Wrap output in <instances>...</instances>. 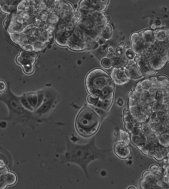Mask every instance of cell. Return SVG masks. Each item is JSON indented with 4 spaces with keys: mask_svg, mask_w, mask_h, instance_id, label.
Returning <instances> with one entry per match:
<instances>
[{
    "mask_svg": "<svg viewBox=\"0 0 169 189\" xmlns=\"http://www.w3.org/2000/svg\"><path fill=\"white\" fill-rule=\"evenodd\" d=\"M131 48L140 57L141 63L156 72L163 69L169 62V38L165 41L156 39L152 29L138 32Z\"/></svg>",
    "mask_w": 169,
    "mask_h": 189,
    "instance_id": "cell-1",
    "label": "cell"
},
{
    "mask_svg": "<svg viewBox=\"0 0 169 189\" xmlns=\"http://www.w3.org/2000/svg\"><path fill=\"white\" fill-rule=\"evenodd\" d=\"M66 150L61 156V163L75 164L82 168L88 178H89L87 167L91 162L95 160H104L105 157L112 155V149H100L96 145L95 137L86 144L79 145L65 137Z\"/></svg>",
    "mask_w": 169,
    "mask_h": 189,
    "instance_id": "cell-2",
    "label": "cell"
},
{
    "mask_svg": "<svg viewBox=\"0 0 169 189\" xmlns=\"http://www.w3.org/2000/svg\"><path fill=\"white\" fill-rule=\"evenodd\" d=\"M103 120L89 105L80 109L76 116L75 127L82 137H92L97 133Z\"/></svg>",
    "mask_w": 169,
    "mask_h": 189,
    "instance_id": "cell-3",
    "label": "cell"
},
{
    "mask_svg": "<svg viewBox=\"0 0 169 189\" xmlns=\"http://www.w3.org/2000/svg\"><path fill=\"white\" fill-rule=\"evenodd\" d=\"M0 100L4 101L9 108V116L8 120L16 123L26 124L34 126L32 122L34 119H36L32 115L33 112L27 111L22 105L19 98L15 96L10 90L6 91L1 96Z\"/></svg>",
    "mask_w": 169,
    "mask_h": 189,
    "instance_id": "cell-4",
    "label": "cell"
},
{
    "mask_svg": "<svg viewBox=\"0 0 169 189\" xmlns=\"http://www.w3.org/2000/svg\"><path fill=\"white\" fill-rule=\"evenodd\" d=\"M113 84V81L105 71L96 69L86 77V85L89 93L94 97L99 98L100 90L104 87Z\"/></svg>",
    "mask_w": 169,
    "mask_h": 189,
    "instance_id": "cell-5",
    "label": "cell"
},
{
    "mask_svg": "<svg viewBox=\"0 0 169 189\" xmlns=\"http://www.w3.org/2000/svg\"><path fill=\"white\" fill-rule=\"evenodd\" d=\"M111 79L113 82L119 85L126 84L131 79L128 76L126 67H114L111 72Z\"/></svg>",
    "mask_w": 169,
    "mask_h": 189,
    "instance_id": "cell-6",
    "label": "cell"
},
{
    "mask_svg": "<svg viewBox=\"0 0 169 189\" xmlns=\"http://www.w3.org/2000/svg\"><path fill=\"white\" fill-rule=\"evenodd\" d=\"M113 152L119 159L126 160L131 156V149L129 145L125 142L118 141L113 146Z\"/></svg>",
    "mask_w": 169,
    "mask_h": 189,
    "instance_id": "cell-7",
    "label": "cell"
},
{
    "mask_svg": "<svg viewBox=\"0 0 169 189\" xmlns=\"http://www.w3.org/2000/svg\"><path fill=\"white\" fill-rule=\"evenodd\" d=\"M108 57L110 58L112 60L113 67H126L128 64L129 60L124 55H117L115 53L113 55H109Z\"/></svg>",
    "mask_w": 169,
    "mask_h": 189,
    "instance_id": "cell-8",
    "label": "cell"
},
{
    "mask_svg": "<svg viewBox=\"0 0 169 189\" xmlns=\"http://www.w3.org/2000/svg\"><path fill=\"white\" fill-rule=\"evenodd\" d=\"M114 92V86L113 84L104 87L100 90L99 99L101 101L106 99H113Z\"/></svg>",
    "mask_w": 169,
    "mask_h": 189,
    "instance_id": "cell-9",
    "label": "cell"
},
{
    "mask_svg": "<svg viewBox=\"0 0 169 189\" xmlns=\"http://www.w3.org/2000/svg\"><path fill=\"white\" fill-rule=\"evenodd\" d=\"M128 76L130 79H137L141 77V76L138 72V68L137 65H130L126 67Z\"/></svg>",
    "mask_w": 169,
    "mask_h": 189,
    "instance_id": "cell-10",
    "label": "cell"
},
{
    "mask_svg": "<svg viewBox=\"0 0 169 189\" xmlns=\"http://www.w3.org/2000/svg\"><path fill=\"white\" fill-rule=\"evenodd\" d=\"M27 100L28 103H29L31 106L33 108L34 110H36L38 104L37 94L35 93H30L26 94ZM35 112V111H34Z\"/></svg>",
    "mask_w": 169,
    "mask_h": 189,
    "instance_id": "cell-11",
    "label": "cell"
},
{
    "mask_svg": "<svg viewBox=\"0 0 169 189\" xmlns=\"http://www.w3.org/2000/svg\"><path fill=\"white\" fill-rule=\"evenodd\" d=\"M112 36V27L108 23L104 26L100 37L103 38L105 41L109 40Z\"/></svg>",
    "mask_w": 169,
    "mask_h": 189,
    "instance_id": "cell-12",
    "label": "cell"
},
{
    "mask_svg": "<svg viewBox=\"0 0 169 189\" xmlns=\"http://www.w3.org/2000/svg\"><path fill=\"white\" fill-rule=\"evenodd\" d=\"M5 181L8 186H12L15 184L17 181V177L15 173L12 172H8L5 174Z\"/></svg>",
    "mask_w": 169,
    "mask_h": 189,
    "instance_id": "cell-13",
    "label": "cell"
},
{
    "mask_svg": "<svg viewBox=\"0 0 169 189\" xmlns=\"http://www.w3.org/2000/svg\"><path fill=\"white\" fill-rule=\"evenodd\" d=\"M67 47L72 50L73 51H81L86 50V45H80L72 43L68 39V43Z\"/></svg>",
    "mask_w": 169,
    "mask_h": 189,
    "instance_id": "cell-14",
    "label": "cell"
},
{
    "mask_svg": "<svg viewBox=\"0 0 169 189\" xmlns=\"http://www.w3.org/2000/svg\"><path fill=\"white\" fill-rule=\"evenodd\" d=\"M19 100H20V102L22 103V105L27 111L31 112H34L35 111L33 108L31 106L29 103H28V101L27 100L26 95H24V96H22L21 97L19 98Z\"/></svg>",
    "mask_w": 169,
    "mask_h": 189,
    "instance_id": "cell-15",
    "label": "cell"
},
{
    "mask_svg": "<svg viewBox=\"0 0 169 189\" xmlns=\"http://www.w3.org/2000/svg\"><path fill=\"white\" fill-rule=\"evenodd\" d=\"M100 64L101 66L106 69H109L113 67L112 60L110 58L108 57H103L100 60Z\"/></svg>",
    "mask_w": 169,
    "mask_h": 189,
    "instance_id": "cell-16",
    "label": "cell"
},
{
    "mask_svg": "<svg viewBox=\"0 0 169 189\" xmlns=\"http://www.w3.org/2000/svg\"><path fill=\"white\" fill-rule=\"evenodd\" d=\"M68 39L63 37L62 36L56 34L55 36V41L57 45L62 47H65L67 46Z\"/></svg>",
    "mask_w": 169,
    "mask_h": 189,
    "instance_id": "cell-17",
    "label": "cell"
},
{
    "mask_svg": "<svg viewBox=\"0 0 169 189\" xmlns=\"http://www.w3.org/2000/svg\"><path fill=\"white\" fill-rule=\"evenodd\" d=\"M119 141L125 142L129 145L130 141L129 134L123 130H120V137Z\"/></svg>",
    "mask_w": 169,
    "mask_h": 189,
    "instance_id": "cell-18",
    "label": "cell"
},
{
    "mask_svg": "<svg viewBox=\"0 0 169 189\" xmlns=\"http://www.w3.org/2000/svg\"><path fill=\"white\" fill-rule=\"evenodd\" d=\"M127 49L125 44L122 43L118 46L115 50V53L117 55H124Z\"/></svg>",
    "mask_w": 169,
    "mask_h": 189,
    "instance_id": "cell-19",
    "label": "cell"
},
{
    "mask_svg": "<svg viewBox=\"0 0 169 189\" xmlns=\"http://www.w3.org/2000/svg\"><path fill=\"white\" fill-rule=\"evenodd\" d=\"M37 94L38 97V104L36 109H37L38 108H39L42 105L45 98V93L43 91H40L38 92Z\"/></svg>",
    "mask_w": 169,
    "mask_h": 189,
    "instance_id": "cell-20",
    "label": "cell"
},
{
    "mask_svg": "<svg viewBox=\"0 0 169 189\" xmlns=\"http://www.w3.org/2000/svg\"><path fill=\"white\" fill-rule=\"evenodd\" d=\"M125 56L128 60H134L136 55L134 53L133 51H132L131 48H129L126 50L125 53Z\"/></svg>",
    "mask_w": 169,
    "mask_h": 189,
    "instance_id": "cell-21",
    "label": "cell"
},
{
    "mask_svg": "<svg viewBox=\"0 0 169 189\" xmlns=\"http://www.w3.org/2000/svg\"><path fill=\"white\" fill-rule=\"evenodd\" d=\"M77 23L73 21H70L66 25V31L73 32L75 28L76 27Z\"/></svg>",
    "mask_w": 169,
    "mask_h": 189,
    "instance_id": "cell-22",
    "label": "cell"
},
{
    "mask_svg": "<svg viewBox=\"0 0 169 189\" xmlns=\"http://www.w3.org/2000/svg\"><path fill=\"white\" fill-rule=\"evenodd\" d=\"M7 84L3 80H0V93H4L7 91Z\"/></svg>",
    "mask_w": 169,
    "mask_h": 189,
    "instance_id": "cell-23",
    "label": "cell"
},
{
    "mask_svg": "<svg viewBox=\"0 0 169 189\" xmlns=\"http://www.w3.org/2000/svg\"><path fill=\"white\" fill-rule=\"evenodd\" d=\"M24 70H25V71H27V73H28V74L32 73V72H33L34 71L33 67L32 66V65L28 64V65H27L26 66L24 67Z\"/></svg>",
    "mask_w": 169,
    "mask_h": 189,
    "instance_id": "cell-24",
    "label": "cell"
},
{
    "mask_svg": "<svg viewBox=\"0 0 169 189\" xmlns=\"http://www.w3.org/2000/svg\"><path fill=\"white\" fill-rule=\"evenodd\" d=\"M106 51L109 55H113L115 53V50L114 47L112 46H109L107 47Z\"/></svg>",
    "mask_w": 169,
    "mask_h": 189,
    "instance_id": "cell-25",
    "label": "cell"
},
{
    "mask_svg": "<svg viewBox=\"0 0 169 189\" xmlns=\"http://www.w3.org/2000/svg\"><path fill=\"white\" fill-rule=\"evenodd\" d=\"M8 172L9 171H8V168L6 167L3 168V169H0V177L2 176L3 175L5 174L8 173Z\"/></svg>",
    "mask_w": 169,
    "mask_h": 189,
    "instance_id": "cell-26",
    "label": "cell"
},
{
    "mask_svg": "<svg viewBox=\"0 0 169 189\" xmlns=\"http://www.w3.org/2000/svg\"><path fill=\"white\" fill-rule=\"evenodd\" d=\"M124 100H123L122 98H119L117 101V104L118 105L120 106V107H122L123 105H124Z\"/></svg>",
    "mask_w": 169,
    "mask_h": 189,
    "instance_id": "cell-27",
    "label": "cell"
},
{
    "mask_svg": "<svg viewBox=\"0 0 169 189\" xmlns=\"http://www.w3.org/2000/svg\"><path fill=\"white\" fill-rule=\"evenodd\" d=\"M5 167V163L4 161H3V160H0V169H3Z\"/></svg>",
    "mask_w": 169,
    "mask_h": 189,
    "instance_id": "cell-28",
    "label": "cell"
},
{
    "mask_svg": "<svg viewBox=\"0 0 169 189\" xmlns=\"http://www.w3.org/2000/svg\"><path fill=\"white\" fill-rule=\"evenodd\" d=\"M7 123L5 122H1L0 123V127H1L2 128H5L7 126Z\"/></svg>",
    "mask_w": 169,
    "mask_h": 189,
    "instance_id": "cell-29",
    "label": "cell"
},
{
    "mask_svg": "<svg viewBox=\"0 0 169 189\" xmlns=\"http://www.w3.org/2000/svg\"><path fill=\"white\" fill-rule=\"evenodd\" d=\"M151 28L152 29L154 30L156 29V28H157V27L155 25V24H152L151 26Z\"/></svg>",
    "mask_w": 169,
    "mask_h": 189,
    "instance_id": "cell-30",
    "label": "cell"
},
{
    "mask_svg": "<svg viewBox=\"0 0 169 189\" xmlns=\"http://www.w3.org/2000/svg\"><path fill=\"white\" fill-rule=\"evenodd\" d=\"M128 189H136V188L134 186H130L128 188Z\"/></svg>",
    "mask_w": 169,
    "mask_h": 189,
    "instance_id": "cell-31",
    "label": "cell"
}]
</instances>
